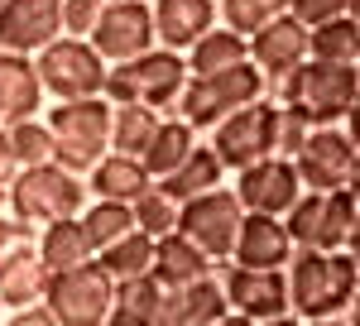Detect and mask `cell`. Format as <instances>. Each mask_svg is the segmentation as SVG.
<instances>
[{"mask_svg": "<svg viewBox=\"0 0 360 326\" xmlns=\"http://www.w3.org/2000/svg\"><path fill=\"white\" fill-rule=\"evenodd\" d=\"M360 288V264L346 249H298L288 264V293H293V312L303 322H336L351 312V298Z\"/></svg>", "mask_w": 360, "mask_h": 326, "instance_id": "1", "label": "cell"}, {"mask_svg": "<svg viewBox=\"0 0 360 326\" xmlns=\"http://www.w3.org/2000/svg\"><path fill=\"white\" fill-rule=\"evenodd\" d=\"M49 130H53V163L68 173L86 178L96 163L111 154V130H115V106L106 96L91 101H58L49 110Z\"/></svg>", "mask_w": 360, "mask_h": 326, "instance_id": "2", "label": "cell"}, {"mask_svg": "<svg viewBox=\"0 0 360 326\" xmlns=\"http://www.w3.org/2000/svg\"><path fill=\"white\" fill-rule=\"evenodd\" d=\"M86 197L91 192L77 173H68L63 163H39L10 183V216L29 230H44L58 221H77L86 211Z\"/></svg>", "mask_w": 360, "mask_h": 326, "instance_id": "3", "label": "cell"}, {"mask_svg": "<svg viewBox=\"0 0 360 326\" xmlns=\"http://www.w3.org/2000/svg\"><path fill=\"white\" fill-rule=\"evenodd\" d=\"M188 82H193V67H188L183 58L168 53V48H154V53L135 58V63L111 67V77H106V101H111V106H154L164 115L168 106L183 101Z\"/></svg>", "mask_w": 360, "mask_h": 326, "instance_id": "4", "label": "cell"}, {"mask_svg": "<svg viewBox=\"0 0 360 326\" xmlns=\"http://www.w3.org/2000/svg\"><path fill=\"white\" fill-rule=\"evenodd\" d=\"M255 101H264V72L255 63H240L236 72H221V77H193L178 101V115L193 130H217L221 120H231L236 110Z\"/></svg>", "mask_w": 360, "mask_h": 326, "instance_id": "5", "label": "cell"}, {"mask_svg": "<svg viewBox=\"0 0 360 326\" xmlns=\"http://www.w3.org/2000/svg\"><path fill=\"white\" fill-rule=\"evenodd\" d=\"M34 63H39L44 91H49L53 101H91V96H106L111 63L96 53L86 39H58V44H49Z\"/></svg>", "mask_w": 360, "mask_h": 326, "instance_id": "6", "label": "cell"}, {"mask_svg": "<svg viewBox=\"0 0 360 326\" xmlns=\"http://www.w3.org/2000/svg\"><path fill=\"white\" fill-rule=\"evenodd\" d=\"M49 307L63 326H111V312H115V278L96 259L82 264V269H68V273H53L49 283Z\"/></svg>", "mask_w": 360, "mask_h": 326, "instance_id": "7", "label": "cell"}, {"mask_svg": "<svg viewBox=\"0 0 360 326\" xmlns=\"http://www.w3.org/2000/svg\"><path fill=\"white\" fill-rule=\"evenodd\" d=\"M360 221V202L351 192H307L303 202L288 211V230H293V244L298 249H346L351 230Z\"/></svg>", "mask_w": 360, "mask_h": 326, "instance_id": "8", "label": "cell"}, {"mask_svg": "<svg viewBox=\"0 0 360 326\" xmlns=\"http://www.w3.org/2000/svg\"><path fill=\"white\" fill-rule=\"evenodd\" d=\"M212 149L236 173H245L264 159H278V106L274 101H255V106L236 110L231 120H221L212 130Z\"/></svg>", "mask_w": 360, "mask_h": 326, "instance_id": "9", "label": "cell"}, {"mask_svg": "<svg viewBox=\"0 0 360 326\" xmlns=\"http://www.w3.org/2000/svg\"><path fill=\"white\" fill-rule=\"evenodd\" d=\"M245 207H240V197L236 188H217L207 192V197H197L183 207V235L193 244H202L217 264H231L236 259V244H240V226H245Z\"/></svg>", "mask_w": 360, "mask_h": 326, "instance_id": "10", "label": "cell"}, {"mask_svg": "<svg viewBox=\"0 0 360 326\" xmlns=\"http://www.w3.org/2000/svg\"><path fill=\"white\" fill-rule=\"evenodd\" d=\"M91 48L106 58L111 67L135 63V58L159 48V29H154V0H125V5H106L101 25L91 34Z\"/></svg>", "mask_w": 360, "mask_h": 326, "instance_id": "11", "label": "cell"}, {"mask_svg": "<svg viewBox=\"0 0 360 326\" xmlns=\"http://www.w3.org/2000/svg\"><path fill=\"white\" fill-rule=\"evenodd\" d=\"M221 288L231 312L250 317L255 326L288 317L293 312V293H288V269H240V264H221Z\"/></svg>", "mask_w": 360, "mask_h": 326, "instance_id": "12", "label": "cell"}, {"mask_svg": "<svg viewBox=\"0 0 360 326\" xmlns=\"http://www.w3.org/2000/svg\"><path fill=\"white\" fill-rule=\"evenodd\" d=\"M236 197H240V207L250 216L288 221V211L307 197V188L298 178V163L293 159H264L255 168H245V173H236Z\"/></svg>", "mask_w": 360, "mask_h": 326, "instance_id": "13", "label": "cell"}, {"mask_svg": "<svg viewBox=\"0 0 360 326\" xmlns=\"http://www.w3.org/2000/svg\"><path fill=\"white\" fill-rule=\"evenodd\" d=\"M356 101H360V72L356 67H336V63H317V58L303 63V101L298 106L312 115L317 130L341 125Z\"/></svg>", "mask_w": 360, "mask_h": 326, "instance_id": "14", "label": "cell"}, {"mask_svg": "<svg viewBox=\"0 0 360 326\" xmlns=\"http://www.w3.org/2000/svg\"><path fill=\"white\" fill-rule=\"evenodd\" d=\"M63 39V0H5L0 10V48L39 58Z\"/></svg>", "mask_w": 360, "mask_h": 326, "instance_id": "15", "label": "cell"}, {"mask_svg": "<svg viewBox=\"0 0 360 326\" xmlns=\"http://www.w3.org/2000/svg\"><path fill=\"white\" fill-rule=\"evenodd\" d=\"M298 178L307 192H341L351 178V163H356V139L346 130H312L307 149L298 154Z\"/></svg>", "mask_w": 360, "mask_h": 326, "instance_id": "16", "label": "cell"}, {"mask_svg": "<svg viewBox=\"0 0 360 326\" xmlns=\"http://www.w3.org/2000/svg\"><path fill=\"white\" fill-rule=\"evenodd\" d=\"M307 58H312V29L298 25L293 15H278L274 25H264L255 39H250V63H255L264 77L298 72Z\"/></svg>", "mask_w": 360, "mask_h": 326, "instance_id": "17", "label": "cell"}, {"mask_svg": "<svg viewBox=\"0 0 360 326\" xmlns=\"http://www.w3.org/2000/svg\"><path fill=\"white\" fill-rule=\"evenodd\" d=\"M217 15H221L217 0H154L159 48H168V53H193L197 44L217 29Z\"/></svg>", "mask_w": 360, "mask_h": 326, "instance_id": "18", "label": "cell"}, {"mask_svg": "<svg viewBox=\"0 0 360 326\" xmlns=\"http://www.w3.org/2000/svg\"><path fill=\"white\" fill-rule=\"evenodd\" d=\"M44 110V77L39 63L25 53H5L0 48V125L15 130L25 120H39Z\"/></svg>", "mask_w": 360, "mask_h": 326, "instance_id": "19", "label": "cell"}, {"mask_svg": "<svg viewBox=\"0 0 360 326\" xmlns=\"http://www.w3.org/2000/svg\"><path fill=\"white\" fill-rule=\"evenodd\" d=\"M293 254H298V244H293L288 221L245 216V226H240V244H236V259H231V264H240V269H288Z\"/></svg>", "mask_w": 360, "mask_h": 326, "instance_id": "20", "label": "cell"}, {"mask_svg": "<svg viewBox=\"0 0 360 326\" xmlns=\"http://www.w3.org/2000/svg\"><path fill=\"white\" fill-rule=\"evenodd\" d=\"M49 283H53V269L44 264L39 244H15L0 259V302H5V312L44 302L49 298Z\"/></svg>", "mask_w": 360, "mask_h": 326, "instance_id": "21", "label": "cell"}, {"mask_svg": "<svg viewBox=\"0 0 360 326\" xmlns=\"http://www.w3.org/2000/svg\"><path fill=\"white\" fill-rule=\"evenodd\" d=\"M231 312L221 278H202L188 288H164V326H217Z\"/></svg>", "mask_w": 360, "mask_h": 326, "instance_id": "22", "label": "cell"}, {"mask_svg": "<svg viewBox=\"0 0 360 326\" xmlns=\"http://www.w3.org/2000/svg\"><path fill=\"white\" fill-rule=\"evenodd\" d=\"M149 188H154V178H149L144 159H130V154H106L86 173L91 202H125V207H135Z\"/></svg>", "mask_w": 360, "mask_h": 326, "instance_id": "23", "label": "cell"}, {"mask_svg": "<svg viewBox=\"0 0 360 326\" xmlns=\"http://www.w3.org/2000/svg\"><path fill=\"white\" fill-rule=\"evenodd\" d=\"M221 269L202 244H193L183 230H173L159 240V254H154V278L164 283V288H188V283H202V278H212V273Z\"/></svg>", "mask_w": 360, "mask_h": 326, "instance_id": "24", "label": "cell"}, {"mask_svg": "<svg viewBox=\"0 0 360 326\" xmlns=\"http://www.w3.org/2000/svg\"><path fill=\"white\" fill-rule=\"evenodd\" d=\"M39 254H44V264H49L53 273H68V269L91 264V259H96V244H91L82 216H77V221L44 226V230H39Z\"/></svg>", "mask_w": 360, "mask_h": 326, "instance_id": "25", "label": "cell"}, {"mask_svg": "<svg viewBox=\"0 0 360 326\" xmlns=\"http://www.w3.org/2000/svg\"><path fill=\"white\" fill-rule=\"evenodd\" d=\"M193 154H197V130L183 120V115H164L159 135H154L149 154H144V168H149L154 183H164V178H173Z\"/></svg>", "mask_w": 360, "mask_h": 326, "instance_id": "26", "label": "cell"}, {"mask_svg": "<svg viewBox=\"0 0 360 326\" xmlns=\"http://www.w3.org/2000/svg\"><path fill=\"white\" fill-rule=\"evenodd\" d=\"M221 178H226V163H221V154L217 149H207V144H197V154L173 178H164L159 188L178 202V207H188V202H197V197H207V192H217L221 188Z\"/></svg>", "mask_w": 360, "mask_h": 326, "instance_id": "27", "label": "cell"}, {"mask_svg": "<svg viewBox=\"0 0 360 326\" xmlns=\"http://www.w3.org/2000/svg\"><path fill=\"white\" fill-rule=\"evenodd\" d=\"M111 326H164V283L149 278H130L115 283V312Z\"/></svg>", "mask_w": 360, "mask_h": 326, "instance_id": "28", "label": "cell"}, {"mask_svg": "<svg viewBox=\"0 0 360 326\" xmlns=\"http://www.w3.org/2000/svg\"><path fill=\"white\" fill-rule=\"evenodd\" d=\"M240 63H250V39L231 34V29H212L193 53H188V67L193 77H221V72H236Z\"/></svg>", "mask_w": 360, "mask_h": 326, "instance_id": "29", "label": "cell"}, {"mask_svg": "<svg viewBox=\"0 0 360 326\" xmlns=\"http://www.w3.org/2000/svg\"><path fill=\"white\" fill-rule=\"evenodd\" d=\"M154 254H159V240L144 235V230H135V235H125L120 244L101 249L96 264L111 273L115 283H130V278H149V273H154Z\"/></svg>", "mask_w": 360, "mask_h": 326, "instance_id": "30", "label": "cell"}, {"mask_svg": "<svg viewBox=\"0 0 360 326\" xmlns=\"http://www.w3.org/2000/svg\"><path fill=\"white\" fill-rule=\"evenodd\" d=\"M164 115L154 106H115V130H111V154H130V159H144L149 144L159 135Z\"/></svg>", "mask_w": 360, "mask_h": 326, "instance_id": "31", "label": "cell"}, {"mask_svg": "<svg viewBox=\"0 0 360 326\" xmlns=\"http://www.w3.org/2000/svg\"><path fill=\"white\" fill-rule=\"evenodd\" d=\"M82 226H86V235H91V244H96V254L139 230L135 226V207H125V202H86Z\"/></svg>", "mask_w": 360, "mask_h": 326, "instance_id": "32", "label": "cell"}, {"mask_svg": "<svg viewBox=\"0 0 360 326\" xmlns=\"http://www.w3.org/2000/svg\"><path fill=\"white\" fill-rule=\"evenodd\" d=\"M312 58L317 63H336V67H356L360 63V25L346 15V20L312 29Z\"/></svg>", "mask_w": 360, "mask_h": 326, "instance_id": "33", "label": "cell"}, {"mask_svg": "<svg viewBox=\"0 0 360 326\" xmlns=\"http://www.w3.org/2000/svg\"><path fill=\"white\" fill-rule=\"evenodd\" d=\"M221 5V20L231 34L255 39L264 25H274L278 15H288V0H217Z\"/></svg>", "mask_w": 360, "mask_h": 326, "instance_id": "34", "label": "cell"}, {"mask_svg": "<svg viewBox=\"0 0 360 326\" xmlns=\"http://www.w3.org/2000/svg\"><path fill=\"white\" fill-rule=\"evenodd\" d=\"M135 226L144 230V235L164 240V235H173V230L183 226V207H178V202H173V197H168V192L154 183V188H149V192L135 202Z\"/></svg>", "mask_w": 360, "mask_h": 326, "instance_id": "35", "label": "cell"}, {"mask_svg": "<svg viewBox=\"0 0 360 326\" xmlns=\"http://www.w3.org/2000/svg\"><path fill=\"white\" fill-rule=\"evenodd\" d=\"M10 139H15L20 168L53 163V130H49V120H44V115H39V120H25V125H15V130H10Z\"/></svg>", "mask_w": 360, "mask_h": 326, "instance_id": "36", "label": "cell"}, {"mask_svg": "<svg viewBox=\"0 0 360 326\" xmlns=\"http://www.w3.org/2000/svg\"><path fill=\"white\" fill-rule=\"evenodd\" d=\"M312 115L303 106H278V159H298L312 139Z\"/></svg>", "mask_w": 360, "mask_h": 326, "instance_id": "37", "label": "cell"}, {"mask_svg": "<svg viewBox=\"0 0 360 326\" xmlns=\"http://www.w3.org/2000/svg\"><path fill=\"white\" fill-rule=\"evenodd\" d=\"M101 15H106V0H63V39H86L91 44Z\"/></svg>", "mask_w": 360, "mask_h": 326, "instance_id": "38", "label": "cell"}, {"mask_svg": "<svg viewBox=\"0 0 360 326\" xmlns=\"http://www.w3.org/2000/svg\"><path fill=\"white\" fill-rule=\"evenodd\" d=\"M288 15L307 29H322V25H332V20H346L351 5L346 0H288Z\"/></svg>", "mask_w": 360, "mask_h": 326, "instance_id": "39", "label": "cell"}, {"mask_svg": "<svg viewBox=\"0 0 360 326\" xmlns=\"http://www.w3.org/2000/svg\"><path fill=\"white\" fill-rule=\"evenodd\" d=\"M5 326H63L53 317L49 302H34V307H20V312H5Z\"/></svg>", "mask_w": 360, "mask_h": 326, "instance_id": "40", "label": "cell"}, {"mask_svg": "<svg viewBox=\"0 0 360 326\" xmlns=\"http://www.w3.org/2000/svg\"><path fill=\"white\" fill-rule=\"evenodd\" d=\"M20 173H25V168H20V154H15V139H10L5 125H0V188H10Z\"/></svg>", "mask_w": 360, "mask_h": 326, "instance_id": "41", "label": "cell"}, {"mask_svg": "<svg viewBox=\"0 0 360 326\" xmlns=\"http://www.w3.org/2000/svg\"><path fill=\"white\" fill-rule=\"evenodd\" d=\"M25 240H29V226H20L15 216H10V221L0 216V259H5L15 244H25Z\"/></svg>", "mask_w": 360, "mask_h": 326, "instance_id": "42", "label": "cell"}, {"mask_svg": "<svg viewBox=\"0 0 360 326\" xmlns=\"http://www.w3.org/2000/svg\"><path fill=\"white\" fill-rule=\"evenodd\" d=\"M346 135L356 139V149H360V101L351 106V115H346Z\"/></svg>", "mask_w": 360, "mask_h": 326, "instance_id": "43", "label": "cell"}, {"mask_svg": "<svg viewBox=\"0 0 360 326\" xmlns=\"http://www.w3.org/2000/svg\"><path fill=\"white\" fill-rule=\"evenodd\" d=\"M346 192L360 202V149H356V163H351V178H346Z\"/></svg>", "mask_w": 360, "mask_h": 326, "instance_id": "44", "label": "cell"}, {"mask_svg": "<svg viewBox=\"0 0 360 326\" xmlns=\"http://www.w3.org/2000/svg\"><path fill=\"white\" fill-rule=\"evenodd\" d=\"M346 254L360 264V221H356V230H351V240H346Z\"/></svg>", "mask_w": 360, "mask_h": 326, "instance_id": "45", "label": "cell"}, {"mask_svg": "<svg viewBox=\"0 0 360 326\" xmlns=\"http://www.w3.org/2000/svg\"><path fill=\"white\" fill-rule=\"evenodd\" d=\"M264 326H307L298 312H288V317H274V322H264Z\"/></svg>", "mask_w": 360, "mask_h": 326, "instance_id": "46", "label": "cell"}, {"mask_svg": "<svg viewBox=\"0 0 360 326\" xmlns=\"http://www.w3.org/2000/svg\"><path fill=\"white\" fill-rule=\"evenodd\" d=\"M217 326H255V322H250V317H240V312H226Z\"/></svg>", "mask_w": 360, "mask_h": 326, "instance_id": "47", "label": "cell"}, {"mask_svg": "<svg viewBox=\"0 0 360 326\" xmlns=\"http://www.w3.org/2000/svg\"><path fill=\"white\" fill-rule=\"evenodd\" d=\"M346 322L360 326V288H356V298H351V312H346Z\"/></svg>", "mask_w": 360, "mask_h": 326, "instance_id": "48", "label": "cell"}, {"mask_svg": "<svg viewBox=\"0 0 360 326\" xmlns=\"http://www.w3.org/2000/svg\"><path fill=\"white\" fill-rule=\"evenodd\" d=\"M5 207H10V188H0V216H5Z\"/></svg>", "mask_w": 360, "mask_h": 326, "instance_id": "49", "label": "cell"}, {"mask_svg": "<svg viewBox=\"0 0 360 326\" xmlns=\"http://www.w3.org/2000/svg\"><path fill=\"white\" fill-rule=\"evenodd\" d=\"M307 326H351L346 317H336V322H307Z\"/></svg>", "mask_w": 360, "mask_h": 326, "instance_id": "50", "label": "cell"}, {"mask_svg": "<svg viewBox=\"0 0 360 326\" xmlns=\"http://www.w3.org/2000/svg\"><path fill=\"white\" fill-rule=\"evenodd\" d=\"M346 5H351V20L360 25V0H346Z\"/></svg>", "mask_w": 360, "mask_h": 326, "instance_id": "51", "label": "cell"}, {"mask_svg": "<svg viewBox=\"0 0 360 326\" xmlns=\"http://www.w3.org/2000/svg\"><path fill=\"white\" fill-rule=\"evenodd\" d=\"M0 326H5V302H0Z\"/></svg>", "mask_w": 360, "mask_h": 326, "instance_id": "52", "label": "cell"}, {"mask_svg": "<svg viewBox=\"0 0 360 326\" xmlns=\"http://www.w3.org/2000/svg\"><path fill=\"white\" fill-rule=\"evenodd\" d=\"M106 5H125V0H106Z\"/></svg>", "mask_w": 360, "mask_h": 326, "instance_id": "53", "label": "cell"}, {"mask_svg": "<svg viewBox=\"0 0 360 326\" xmlns=\"http://www.w3.org/2000/svg\"><path fill=\"white\" fill-rule=\"evenodd\" d=\"M0 10H5V0H0Z\"/></svg>", "mask_w": 360, "mask_h": 326, "instance_id": "54", "label": "cell"}, {"mask_svg": "<svg viewBox=\"0 0 360 326\" xmlns=\"http://www.w3.org/2000/svg\"><path fill=\"white\" fill-rule=\"evenodd\" d=\"M356 72H360V63H356Z\"/></svg>", "mask_w": 360, "mask_h": 326, "instance_id": "55", "label": "cell"}]
</instances>
